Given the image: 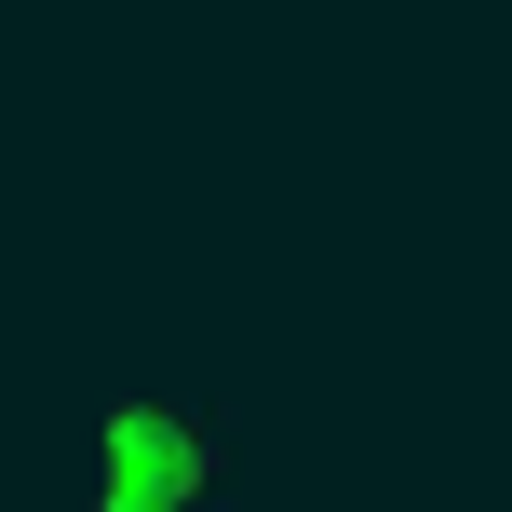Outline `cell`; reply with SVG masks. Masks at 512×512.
Segmentation results:
<instances>
[{"label":"cell","mask_w":512,"mask_h":512,"mask_svg":"<svg viewBox=\"0 0 512 512\" xmlns=\"http://www.w3.org/2000/svg\"><path fill=\"white\" fill-rule=\"evenodd\" d=\"M243 499V432L189 378H122L81 405L68 445V512H230Z\"/></svg>","instance_id":"obj_1"}]
</instances>
